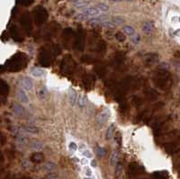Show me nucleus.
<instances>
[{"mask_svg":"<svg viewBox=\"0 0 180 179\" xmlns=\"http://www.w3.org/2000/svg\"><path fill=\"white\" fill-rule=\"evenodd\" d=\"M114 129H115V126L114 124H111L108 128H107V131H106V133H105V139H111L113 138V132H114Z\"/></svg>","mask_w":180,"mask_h":179,"instance_id":"nucleus-9","label":"nucleus"},{"mask_svg":"<svg viewBox=\"0 0 180 179\" xmlns=\"http://www.w3.org/2000/svg\"><path fill=\"white\" fill-rule=\"evenodd\" d=\"M153 30V25L151 22H147V23H145L144 24V25H143V31L146 32V33H150V32H151Z\"/></svg>","mask_w":180,"mask_h":179,"instance_id":"nucleus-18","label":"nucleus"},{"mask_svg":"<svg viewBox=\"0 0 180 179\" xmlns=\"http://www.w3.org/2000/svg\"><path fill=\"white\" fill-rule=\"evenodd\" d=\"M69 151H71V152L77 151V150H79V146L77 145V143H76V142H74V141H70L69 144Z\"/></svg>","mask_w":180,"mask_h":179,"instance_id":"nucleus-22","label":"nucleus"},{"mask_svg":"<svg viewBox=\"0 0 180 179\" xmlns=\"http://www.w3.org/2000/svg\"><path fill=\"white\" fill-rule=\"evenodd\" d=\"M88 4H89V2H87V1L79 0V2H77V3H75V4H74V6H75L76 8H83L84 9V8L87 7Z\"/></svg>","mask_w":180,"mask_h":179,"instance_id":"nucleus-17","label":"nucleus"},{"mask_svg":"<svg viewBox=\"0 0 180 179\" xmlns=\"http://www.w3.org/2000/svg\"><path fill=\"white\" fill-rule=\"evenodd\" d=\"M78 99V95H77V92L74 88H70L69 89V102L71 105H74L76 101Z\"/></svg>","mask_w":180,"mask_h":179,"instance_id":"nucleus-7","label":"nucleus"},{"mask_svg":"<svg viewBox=\"0 0 180 179\" xmlns=\"http://www.w3.org/2000/svg\"><path fill=\"white\" fill-rule=\"evenodd\" d=\"M78 105L80 108H83L86 105V97L85 95L83 94L79 95V97L78 98Z\"/></svg>","mask_w":180,"mask_h":179,"instance_id":"nucleus-12","label":"nucleus"},{"mask_svg":"<svg viewBox=\"0 0 180 179\" xmlns=\"http://www.w3.org/2000/svg\"><path fill=\"white\" fill-rule=\"evenodd\" d=\"M123 172V166L120 163H117V165L115 166V169H114V174H115V177H119L121 176Z\"/></svg>","mask_w":180,"mask_h":179,"instance_id":"nucleus-20","label":"nucleus"},{"mask_svg":"<svg viewBox=\"0 0 180 179\" xmlns=\"http://www.w3.org/2000/svg\"><path fill=\"white\" fill-rule=\"evenodd\" d=\"M17 98L22 104H28L29 103V98H28L26 93L24 91V89H18L17 90Z\"/></svg>","mask_w":180,"mask_h":179,"instance_id":"nucleus-5","label":"nucleus"},{"mask_svg":"<svg viewBox=\"0 0 180 179\" xmlns=\"http://www.w3.org/2000/svg\"><path fill=\"white\" fill-rule=\"evenodd\" d=\"M110 2H113V3H119V2H122L123 0H109Z\"/></svg>","mask_w":180,"mask_h":179,"instance_id":"nucleus-33","label":"nucleus"},{"mask_svg":"<svg viewBox=\"0 0 180 179\" xmlns=\"http://www.w3.org/2000/svg\"><path fill=\"white\" fill-rule=\"evenodd\" d=\"M123 31H124V32L125 34L128 35V36H132L134 34V32H135L133 27L131 26V25H124L123 27Z\"/></svg>","mask_w":180,"mask_h":179,"instance_id":"nucleus-13","label":"nucleus"},{"mask_svg":"<svg viewBox=\"0 0 180 179\" xmlns=\"http://www.w3.org/2000/svg\"><path fill=\"white\" fill-rule=\"evenodd\" d=\"M30 74L34 78H41L42 76H44L45 70L39 67H33L30 70Z\"/></svg>","mask_w":180,"mask_h":179,"instance_id":"nucleus-4","label":"nucleus"},{"mask_svg":"<svg viewBox=\"0 0 180 179\" xmlns=\"http://www.w3.org/2000/svg\"><path fill=\"white\" fill-rule=\"evenodd\" d=\"M90 164H91V166H92L93 167H97V161H96L95 159H93V160L91 161Z\"/></svg>","mask_w":180,"mask_h":179,"instance_id":"nucleus-31","label":"nucleus"},{"mask_svg":"<svg viewBox=\"0 0 180 179\" xmlns=\"http://www.w3.org/2000/svg\"><path fill=\"white\" fill-rule=\"evenodd\" d=\"M96 7L100 12H107L109 10V6L105 3H98Z\"/></svg>","mask_w":180,"mask_h":179,"instance_id":"nucleus-15","label":"nucleus"},{"mask_svg":"<svg viewBox=\"0 0 180 179\" xmlns=\"http://www.w3.org/2000/svg\"><path fill=\"white\" fill-rule=\"evenodd\" d=\"M70 1H71V2H73V3L75 4V3H77V2H79V0H70Z\"/></svg>","mask_w":180,"mask_h":179,"instance_id":"nucleus-36","label":"nucleus"},{"mask_svg":"<svg viewBox=\"0 0 180 179\" xmlns=\"http://www.w3.org/2000/svg\"><path fill=\"white\" fill-rule=\"evenodd\" d=\"M85 175H86V177H89L92 176V171H91V169L88 166H86L85 167Z\"/></svg>","mask_w":180,"mask_h":179,"instance_id":"nucleus-26","label":"nucleus"},{"mask_svg":"<svg viewBox=\"0 0 180 179\" xmlns=\"http://www.w3.org/2000/svg\"><path fill=\"white\" fill-rule=\"evenodd\" d=\"M133 37H134V38H132V41H133L134 43H137V42L140 41V36L137 35V36H133Z\"/></svg>","mask_w":180,"mask_h":179,"instance_id":"nucleus-29","label":"nucleus"},{"mask_svg":"<svg viewBox=\"0 0 180 179\" xmlns=\"http://www.w3.org/2000/svg\"><path fill=\"white\" fill-rule=\"evenodd\" d=\"M56 165L53 162H47L45 165L43 166V169L48 171V172H52L53 170H55Z\"/></svg>","mask_w":180,"mask_h":179,"instance_id":"nucleus-16","label":"nucleus"},{"mask_svg":"<svg viewBox=\"0 0 180 179\" xmlns=\"http://www.w3.org/2000/svg\"><path fill=\"white\" fill-rule=\"evenodd\" d=\"M21 86H22V88L24 90H26V91H30L33 89V80L30 78H25L23 80H22V83H21Z\"/></svg>","mask_w":180,"mask_h":179,"instance_id":"nucleus-3","label":"nucleus"},{"mask_svg":"<svg viewBox=\"0 0 180 179\" xmlns=\"http://www.w3.org/2000/svg\"><path fill=\"white\" fill-rule=\"evenodd\" d=\"M74 159H75V161H77V162H79V161H80L79 158H74Z\"/></svg>","mask_w":180,"mask_h":179,"instance_id":"nucleus-35","label":"nucleus"},{"mask_svg":"<svg viewBox=\"0 0 180 179\" xmlns=\"http://www.w3.org/2000/svg\"><path fill=\"white\" fill-rule=\"evenodd\" d=\"M23 129L25 131H26L28 133H31V134H35V133L39 132V129L37 127L32 126V125H25V126H23Z\"/></svg>","mask_w":180,"mask_h":179,"instance_id":"nucleus-8","label":"nucleus"},{"mask_svg":"<svg viewBox=\"0 0 180 179\" xmlns=\"http://www.w3.org/2000/svg\"><path fill=\"white\" fill-rule=\"evenodd\" d=\"M100 25L101 26H103V27H105V28H110V29H113V28L115 27V24L113 22V21H104V22H102L101 24H100Z\"/></svg>","mask_w":180,"mask_h":179,"instance_id":"nucleus-19","label":"nucleus"},{"mask_svg":"<svg viewBox=\"0 0 180 179\" xmlns=\"http://www.w3.org/2000/svg\"><path fill=\"white\" fill-rule=\"evenodd\" d=\"M30 147L33 150H35V151H40L41 150H42V148H43V143H42V141H40V140L34 139V140H33L30 143Z\"/></svg>","mask_w":180,"mask_h":179,"instance_id":"nucleus-6","label":"nucleus"},{"mask_svg":"<svg viewBox=\"0 0 180 179\" xmlns=\"http://www.w3.org/2000/svg\"><path fill=\"white\" fill-rule=\"evenodd\" d=\"M118 158H119V155H118V152L113 151L111 154V157H110V164L113 166H115L118 163Z\"/></svg>","mask_w":180,"mask_h":179,"instance_id":"nucleus-11","label":"nucleus"},{"mask_svg":"<svg viewBox=\"0 0 180 179\" xmlns=\"http://www.w3.org/2000/svg\"><path fill=\"white\" fill-rule=\"evenodd\" d=\"M48 179H57V177H56V175H54V174H50L48 176Z\"/></svg>","mask_w":180,"mask_h":179,"instance_id":"nucleus-30","label":"nucleus"},{"mask_svg":"<svg viewBox=\"0 0 180 179\" xmlns=\"http://www.w3.org/2000/svg\"><path fill=\"white\" fill-rule=\"evenodd\" d=\"M23 166L25 167V168L30 167V163L28 162V160H24V161H23Z\"/></svg>","mask_w":180,"mask_h":179,"instance_id":"nucleus-28","label":"nucleus"},{"mask_svg":"<svg viewBox=\"0 0 180 179\" xmlns=\"http://www.w3.org/2000/svg\"><path fill=\"white\" fill-rule=\"evenodd\" d=\"M13 110L18 115H23L25 113V108L20 105V104H14L13 105Z\"/></svg>","mask_w":180,"mask_h":179,"instance_id":"nucleus-10","label":"nucleus"},{"mask_svg":"<svg viewBox=\"0 0 180 179\" xmlns=\"http://www.w3.org/2000/svg\"><path fill=\"white\" fill-rule=\"evenodd\" d=\"M82 163L83 164H87V159H86V158H82Z\"/></svg>","mask_w":180,"mask_h":179,"instance_id":"nucleus-32","label":"nucleus"},{"mask_svg":"<svg viewBox=\"0 0 180 179\" xmlns=\"http://www.w3.org/2000/svg\"><path fill=\"white\" fill-rule=\"evenodd\" d=\"M17 141L20 144H25L27 141V139L25 136H19V137H17Z\"/></svg>","mask_w":180,"mask_h":179,"instance_id":"nucleus-25","label":"nucleus"},{"mask_svg":"<svg viewBox=\"0 0 180 179\" xmlns=\"http://www.w3.org/2000/svg\"><path fill=\"white\" fill-rule=\"evenodd\" d=\"M85 150H86V146L84 144V143H80L79 145V150H80V151L82 152Z\"/></svg>","mask_w":180,"mask_h":179,"instance_id":"nucleus-27","label":"nucleus"},{"mask_svg":"<svg viewBox=\"0 0 180 179\" xmlns=\"http://www.w3.org/2000/svg\"><path fill=\"white\" fill-rule=\"evenodd\" d=\"M37 96H38V97H39L41 100H44L45 98H47V97H48V91H47V89H46L44 86L42 87V88L38 91Z\"/></svg>","mask_w":180,"mask_h":179,"instance_id":"nucleus-14","label":"nucleus"},{"mask_svg":"<svg viewBox=\"0 0 180 179\" xmlns=\"http://www.w3.org/2000/svg\"><path fill=\"white\" fill-rule=\"evenodd\" d=\"M82 153V155H83L85 158H92V152L90 151L89 150H85L81 152Z\"/></svg>","mask_w":180,"mask_h":179,"instance_id":"nucleus-24","label":"nucleus"},{"mask_svg":"<svg viewBox=\"0 0 180 179\" xmlns=\"http://www.w3.org/2000/svg\"><path fill=\"white\" fill-rule=\"evenodd\" d=\"M110 115H111V113H110L109 109H108V108H105L102 112H100V113L98 114V116H97V123L99 124H104L105 123H106L107 120L109 119Z\"/></svg>","mask_w":180,"mask_h":179,"instance_id":"nucleus-2","label":"nucleus"},{"mask_svg":"<svg viewBox=\"0 0 180 179\" xmlns=\"http://www.w3.org/2000/svg\"><path fill=\"white\" fill-rule=\"evenodd\" d=\"M126 1H132V0H126Z\"/></svg>","mask_w":180,"mask_h":179,"instance_id":"nucleus-37","label":"nucleus"},{"mask_svg":"<svg viewBox=\"0 0 180 179\" xmlns=\"http://www.w3.org/2000/svg\"><path fill=\"white\" fill-rule=\"evenodd\" d=\"M157 179H167V177H164V176H159V177H158Z\"/></svg>","mask_w":180,"mask_h":179,"instance_id":"nucleus-34","label":"nucleus"},{"mask_svg":"<svg viewBox=\"0 0 180 179\" xmlns=\"http://www.w3.org/2000/svg\"><path fill=\"white\" fill-rule=\"evenodd\" d=\"M81 13H82L86 18H89V17L93 18V17H97V16H98L101 12L97 9L96 6H95V7H93V6H87V7L84 8L83 11H82Z\"/></svg>","mask_w":180,"mask_h":179,"instance_id":"nucleus-1","label":"nucleus"},{"mask_svg":"<svg viewBox=\"0 0 180 179\" xmlns=\"http://www.w3.org/2000/svg\"><path fill=\"white\" fill-rule=\"evenodd\" d=\"M96 154H97V157L102 158V157H104L106 154V150L104 148H102V147H97V149H96Z\"/></svg>","mask_w":180,"mask_h":179,"instance_id":"nucleus-21","label":"nucleus"},{"mask_svg":"<svg viewBox=\"0 0 180 179\" xmlns=\"http://www.w3.org/2000/svg\"><path fill=\"white\" fill-rule=\"evenodd\" d=\"M113 22L115 25H122L124 23V19L121 16H113Z\"/></svg>","mask_w":180,"mask_h":179,"instance_id":"nucleus-23","label":"nucleus"}]
</instances>
